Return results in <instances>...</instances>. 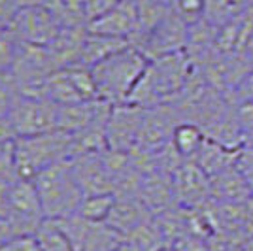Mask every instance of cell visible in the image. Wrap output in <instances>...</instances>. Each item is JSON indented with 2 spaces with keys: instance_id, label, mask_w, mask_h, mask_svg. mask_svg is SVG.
<instances>
[{
  "instance_id": "ac0fdd59",
  "label": "cell",
  "mask_w": 253,
  "mask_h": 251,
  "mask_svg": "<svg viewBox=\"0 0 253 251\" xmlns=\"http://www.w3.org/2000/svg\"><path fill=\"white\" fill-rule=\"evenodd\" d=\"M204 140H206V134L201 126L191 121H181L172 134V146L181 159L193 161L204 144Z\"/></svg>"
},
{
  "instance_id": "30bf717a",
  "label": "cell",
  "mask_w": 253,
  "mask_h": 251,
  "mask_svg": "<svg viewBox=\"0 0 253 251\" xmlns=\"http://www.w3.org/2000/svg\"><path fill=\"white\" fill-rule=\"evenodd\" d=\"M174 195L179 206L199 208L206 204L210 197V178L202 172L195 161H183L172 176Z\"/></svg>"
},
{
  "instance_id": "9c48e42d",
  "label": "cell",
  "mask_w": 253,
  "mask_h": 251,
  "mask_svg": "<svg viewBox=\"0 0 253 251\" xmlns=\"http://www.w3.org/2000/svg\"><path fill=\"white\" fill-rule=\"evenodd\" d=\"M144 117H146V108L142 106L130 104V102L112 106L108 125H106L108 149L121 151V153L134 151L138 146L140 130L144 125Z\"/></svg>"
},
{
  "instance_id": "277c9868",
  "label": "cell",
  "mask_w": 253,
  "mask_h": 251,
  "mask_svg": "<svg viewBox=\"0 0 253 251\" xmlns=\"http://www.w3.org/2000/svg\"><path fill=\"white\" fill-rule=\"evenodd\" d=\"M45 219H66L78 211L84 191L76 179L70 159L45 168L34 178Z\"/></svg>"
},
{
  "instance_id": "7a4b0ae2",
  "label": "cell",
  "mask_w": 253,
  "mask_h": 251,
  "mask_svg": "<svg viewBox=\"0 0 253 251\" xmlns=\"http://www.w3.org/2000/svg\"><path fill=\"white\" fill-rule=\"evenodd\" d=\"M149 59L134 45H128L114 53L91 70L95 76L98 98L108 104L117 106L128 102L132 91L148 68Z\"/></svg>"
},
{
  "instance_id": "484cf974",
  "label": "cell",
  "mask_w": 253,
  "mask_h": 251,
  "mask_svg": "<svg viewBox=\"0 0 253 251\" xmlns=\"http://www.w3.org/2000/svg\"><path fill=\"white\" fill-rule=\"evenodd\" d=\"M0 251H42L34 234H19L6 242Z\"/></svg>"
},
{
  "instance_id": "44dd1931",
  "label": "cell",
  "mask_w": 253,
  "mask_h": 251,
  "mask_svg": "<svg viewBox=\"0 0 253 251\" xmlns=\"http://www.w3.org/2000/svg\"><path fill=\"white\" fill-rule=\"evenodd\" d=\"M19 38L11 29V23H0V76H8L19 51Z\"/></svg>"
},
{
  "instance_id": "4dcf8cb0",
  "label": "cell",
  "mask_w": 253,
  "mask_h": 251,
  "mask_svg": "<svg viewBox=\"0 0 253 251\" xmlns=\"http://www.w3.org/2000/svg\"><path fill=\"white\" fill-rule=\"evenodd\" d=\"M132 2H136V0H132Z\"/></svg>"
},
{
  "instance_id": "d4e9b609",
  "label": "cell",
  "mask_w": 253,
  "mask_h": 251,
  "mask_svg": "<svg viewBox=\"0 0 253 251\" xmlns=\"http://www.w3.org/2000/svg\"><path fill=\"white\" fill-rule=\"evenodd\" d=\"M231 98L236 104L253 102V64L244 72V76L234 84L231 91Z\"/></svg>"
},
{
  "instance_id": "ba28073f",
  "label": "cell",
  "mask_w": 253,
  "mask_h": 251,
  "mask_svg": "<svg viewBox=\"0 0 253 251\" xmlns=\"http://www.w3.org/2000/svg\"><path fill=\"white\" fill-rule=\"evenodd\" d=\"M11 29L21 43L47 47L63 29V23L59 19V15L49 8L25 6L17 10L11 21Z\"/></svg>"
},
{
  "instance_id": "8fae6325",
  "label": "cell",
  "mask_w": 253,
  "mask_h": 251,
  "mask_svg": "<svg viewBox=\"0 0 253 251\" xmlns=\"http://www.w3.org/2000/svg\"><path fill=\"white\" fill-rule=\"evenodd\" d=\"M87 29H89V32H95V34L116 36V38H125V40L132 42V38L138 32L136 2L119 0L112 10L91 23Z\"/></svg>"
},
{
  "instance_id": "7c38bea8",
  "label": "cell",
  "mask_w": 253,
  "mask_h": 251,
  "mask_svg": "<svg viewBox=\"0 0 253 251\" xmlns=\"http://www.w3.org/2000/svg\"><path fill=\"white\" fill-rule=\"evenodd\" d=\"M151 215L153 213L138 199V195H116V202L110 211V217L106 219V225L121 236H130L151 221Z\"/></svg>"
},
{
  "instance_id": "9a60e30c",
  "label": "cell",
  "mask_w": 253,
  "mask_h": 251,
  "mask_svg": "<svg viewBox=\"0 0 253 251\" xmlns=\"http://www.w3.org/2000/svg\"><path fill=\"white\" fill-rule=\"evenodd\" d=\"M238 151L240 149H232V147L223 146L215 140L206 138L193 161L199 165V168L208 178H211V176H215V174H219V172L227 170L229 167H232L236 163Z\"/></svg>"
},
{
  "instance_id": "f1b7e54d",
  "label": "cell",
  "mask_w": 253,
  "mask_h": 251,
  "mask_svg": "<svg viewBox=\"0 0 253 251\" xmlns=\"http://www.w3.org/2000/svg\"><path fill=\"white\" fill-rule=\"evenodd\" d=\"M8 211V200H6V187H0V217H4Z\"/></svg>"
},
{
  "instance_id": "4fadbf2b",
  "label": "cell",
  "mask_w": 253,
  "mask_h": 251,
  "mask_svg": "<svg viewBox=\"0 0 253 251\" xmlns=\"http://www.w3.org/2000/svg\"><path fill=\"white\" fill-rule=\"evenodd\" d=\"M87 34H89L87 27H68V25H64L59 31L57 38L47 45L57 68H66V66H72V64H80Z\"/></svg>"
},
{
  "instance_id": "d6986e66",
  "label": "cell",
  "mask_w": 253,
  "mask_h": 251,
  "mask_svg": "<svg viewBox=\"0 0 253 251\" xmlns=\"http://www.w3.org/2000/svg\"><path fill=\"white\" fill-rule=\"evenodd\" d=\"M116 195L114 193H93L84 195V199L78 206L76 215L89 223H106L110 217V211L114 208Z\"/></svg>"
},
{
  "instance_id": "ffe728a7",
  "label": "cell",
  "mask_w": 253,
  "mask_h": 251,
  "mask_svg": "<svg viewBox=\"0 0 253 251\" xmlns=\"http://www.w3.org/2000/svg\"><path fill=\"white\" fill-rule=\"evenodd\" d=\"M34 236L42 251H74L70 236L66 234L61 221L57 219H43Z\"/></svg>"
},
{
  "instance_id": "4316f807",
  "label": "cell",
  "mask_w": 253,
  "mask_h": 251,
  "mask_svg": "<svg viewBox=\"0 0 253 251\" xmlns=\"http://www.w3.org/2000/svg\"><path fill=\"white\" fill-rule=\"evenodd\" d=\"M170 246H174L178 251H211L208 242L195 234H179Z\"/></svg>"
},
{
  "instance_id": "5bb4252c",
  "label": "cell",
  "mask_w": 253,
  "mask_h": 251,
  "mask_svg": "<svg viewBox=\"0 0 253 251\" xmlns=\"http://www.w3.org/2000/svg\"><path fill=\"white\" fill-rule=\"evenodd\" d=\"M210 197L215 202L242 204L252 199L253 193L236 165H232L210 178Z\"/></svg>"
},
{
  "instance_id": "83f0119b",
  "label": "cell",
  "mask_w": 253,
  "mask_h": 251,
  "mask_svg": "<svg viewBox=\"0 0 253 251\" xmlns=\"http://www.w3.org/2000/svg\"><path fill=\"white\" fill-rule=\"evenodd\" d=\"M234 165L240 170V174L248 181V185H250V189H252L253 193V149H250V147H240Z\"/></svg>"
},
{
  "instance_id": "52a82bcc",
  "label": "cell",
  "mask_w": 253,
  "mask_h": 251,
  "mask_svg": "<svg viewBox=\"0 0 253 251\" xmlns=\"http://www.w3.org/2000/svg\"><path fill=\"white\" fill-rule=\"evenodd\" d=\"M187 40H189V25L172 10L157 27H153L142 38L134 40L132 45L138 47L151 61L157 57L185 51Z\"/></svg>"
},
{
  "instance_id": "7402d4cb",
  "label": "cell",
  "mask_w": 253,
  "mask_h": 251,
  "mask_svg": "<svg viewBox=\"0 0 253 251\" xmlns=\"http://www.w3.org/2000/svg\"><path fill=\"white\" fill-rule=\"evenodd\" d=\"M17 178L19 174L13 159V142L0 144V187H8Z\"/></svg>"
},
{
  "instance_id": "6da1fadb",
  "label": "cell",
  "mask_w": 253,
  "mask_h": 251,
  "mask_svg": "<svg viewBox=\"0 0 253 251\" xmlns=\"http://www.w3.org/2000/svg\"><path fill=\"white\" fill-rule=\"evenodd\" d=\"M193 72L195 64L185 51L151 59L128 102L142 106L146 110L176 102L185 85L189 84Z\"/></svg>"
},
{
  "instance_id": "e0dca14e",
  "label": "cell",
  "mask_w": 253,
  "mask_h": 251,
  "mask_svg": "<svg viewBox=\"0 0 253 251\" xmlns=\"http://www.w3.org/2000/svg\"><path fill=\"white\" fill-rule=\"evenodd\" d=\"M252 6L253 0H204L202 19L215 29H221L225 25L244 17L252 10Z\"/></svg>"
},
{
  "instance_id": "cb8c5ba5",
  "label": "cell",
  "mask_w": 253,
  "mask_h": 251,
  "mask_svg": "<svg viewBox=\"0 0 253 251\" xmlns=\"http://www.w3.org/2000/svg\"><path fill=\"white\" fill-rule=\"evenodd\" d=\"M240 128H242V147L253 149V102L236 104Z\"/></svg>"
},
{
  "instance_id": "f546056e",
  "label": "cell",
  "mask_w": 253,
  "mask_h": 251,
  "mask_svg": "<svg viewBox=\"0 0 253 251\" xmlns=\"http://www.w3.org/2000/svg\"><path fill=\"white\" fill-rule=\"evenodd\" d=\"M159 251H178V250H176L174 246H165V248H161Z\"/></svg>"
},
{
  "instance_id": "5b68a950",
  "label": "cell",
  "mask_w": 253,
  "mask_h": 251,
  "mask_svg": "<svg viewBox=\"0 0 253 251\" xmlns=\"http://www.w3.org/2000/svg\"><path fill=\"white\" fill-rule=\"evenodd\" d=\"M59 104L45 96L17 94L13 96L10 108V121L15 138L34 136L57 128Z\"/></svg>"
},
{
  "instance_id": "8992f818",
  "label": "cell",
  "mask_w": 253,
  "mask_h": 251,
  "mask_svg": "<svg viewBox=\"0 0 253 251\" xmlns=\"http://www.w3.org/2000/svg\"><path fill=\"white\" fill-rule=\"evenodd\" d=\"M6 217L10 219L15 234H34L45 219L34 179L17 178L15 181H11L6 187Z\"/></svg>"
},
{
  "instance_id": "2e32d148",
  "label": "cell",
  "mask_w": 253,
  "mask_h": 251,
  "mask_svg": "<svg viewBox=\"0 0 253 251\" xmlns=\"http://www.w3.org/2000/svg\"><path fill=\"white\" fill-rule=\"evenodd\" d=\"M128 45H132L130 40L125 38H116V36H106V34H95V32H89L87 34V40L84 43V51H82V59L80 64L85 66H95V64L102 63L104 59L112 57L114 53L125 49Z\"/></svg>"
},
{
  "instance_id": "603a6c76",
  "label": "cell",
  "mask_w": 253,
  "mask_h": 251,
  "mask_svg": "<svg viewBox=\"0 0 253 251\" xmlns=\"http://www.w3.org/2000/svg\"><path fill=\"white\" fill-rule=\"evenodd\" d=\"M117 2L119 0H80V6H82V11H84L87 27L93 21H96L98 17H102L104 13H108Z\"/></svg>"
},
{
  "instance_id": "3957f363",
  "label": "cell",
  "mask_w": 253,
  "mask_h": 251,
  "mask_svg": "<svg viewBox=\"0 0 253 251\" xmlns=\"http://www.w3.org/2000/svg\"><path fill=\"white\" fill-rule=\"evenodd\" d=\"M72 157V134L49 130L13 140V159L19 178L34 179L45 168Z\"/></svg>"
}]
</instances>
